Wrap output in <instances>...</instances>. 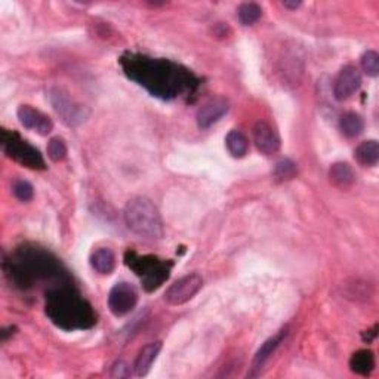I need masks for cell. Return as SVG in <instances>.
<instances>
[{
  "label": "cell",
  "instance_id": "cell-1",
  "mask_svg": "<svg viewBox=\"0 0 379 379\" xmlns=\"http://www.w3.org/2000/svg\"><path fill=\"white\" fill-rule=\"evenodd\" d=\"M120 65L130 80L163 100H172L192 92L197 83L187 69L168 60L129 52L122 56Z\"/></svg>",
  "mask_w": 379,
  "mask_h": 379
},
{
  "label": "cell",
  "instance_id": "cell-2",
  "mask_svg": "<svg viewBox=\"0 0 379 379\" xmlns=\"http://www.w3.org/2000/svg\"><path fill=\"white\" fill-rule=\"evenodd\" d=\"M8 276L20 288L32 286L34 282H61L62 265L52 253L34 246H23L9 261Z\"/></svg>",
  "mask_w": 379,
  "mask_h": 379
},
{
  "label": "cell",
  "instance_id": "cell-3",
  "mask_svg": "<svg viewBox=\"0 0 379 379\" xmlns=\"http://www.w3.org/2000/svg\"><path fill=\"white\" fill-rule=\"evenodd\" d=\"M46 316L55 326L64 330L89 329L97 316L87 299L67 286H56L46 295Z\"/></svg>",
  "mask_w": 379,
  "mask_h": 379
},
{
  "label": "cell",
  "instance_id": "cell-4",
  "mask_svg": "<svg viewBox=\"0 0 379 379\" xmlns=\"http://www.w3.org/2000/svg\"><path fill=\"white\" fill-rule=\"evenodd\" d=\"M125 222L128 229L146 240H159L163 236V222L156 205L147 197H134L126 203Z\"/></svg>",
  "mask_w": 379,
  "mask_h": 379
},
{
  "label": "cell",
  "instance_id": "cell-5",
  "mask_svg": "<svg viewBox=\"0 0 379 379\" xmlns=\"http://www.w3.org/2000/svg\"><path fill=\"white\" fill-rule=\"evenodd\" d=\"M125 262L141 279L142 286L147 292H153L168 280L172 262L162 261L153 255H138L135 252H126Z\"/></svg>",
  "mask_w": 379,
  "mask_h": 379
},
{
  "label": "cell",
  "instance_id": "cell-6",
  "mask_svg": "<svg viewBox=\"0 0 379 379\" xmlns=\"http://www.w3.org/2000/svg\"><path fill=\"white\" fill-rule=\"evenodd\" d=\"M2 147L8 157L14 159L15 162L21 163L28 169L43 170L46 168L41 151L33 147L30 142H27L20 135L15 134V132H2Z\"/></svg>",
  "mask_w": 379,
  "mask_h": 379
},
{
  "label": "cell",
  "instance_id": "cell-7",
  "mask_svg": "<svg viewBox=\"0 0 379 379\" xmlns=\"http://www.w3.org/2000/svg\"><path fill=\"white\" fill-rule=\"evenodd\" d=\"M49 98L55 111L58 113V116L62 119L64 123H67L69 126H78L82 122L87 120V108L80 106V104L74 102L69 95L62 92L61 89H52Z\"/></svg>",
  "mask_w": 379,
  "mask_h": 379
},
{
  "label": "cell",
  "instance_id": "cell-8",
  "mask_svg": "<svg viewBox=\"0 0 379 379\" xmlns=\"http://www.w3.org/2000/svg\"><path fill=\"white\" fill-rule=\"evenodd\" d=\"M203 286V279L198 274H187L170 284L165 293V299L170 306H183L193 299Z\"/></svg>",
  "mask_w": 379,
  "mask_h": 379
},
{
  "label": "cell",
  "instance_id": "cell-9",
  "mask_svg": "<svg viewBox=\"0 0 379 379\" xmlns=\"http://www.w3.org/2000/svg\"><path fill=\"white\" fill-rule=\"evenodd\" d=\"M138 302V290L132 283L120 282L111 288L108 293V308L116 317L126 316L135 308Z\"/></svg>",
  "mask_w": 379,
  "mask_h": 379
},
{
  "label": "cell",
  "instance_id": "cell-10",
  "mask_svg": "<svg viewBox=\"0 0 379 379\" xmlns=\"http://www.w3.org/2000/svg\"><path fill=\"white\" fill-rule=\"evenodd\" d=\"M362 87V74L356 65H345L334 83V95L338 101H347Z\"/></svg>",
  "mask_w": 379,
  "mask_h": 379
},
{
  "label": "cell",
  "instance_id": "cell-11",
  "mask_svg": "<svg viewBox=\"0 0 379 379\" xmlns=\"http://www.w3.org/2000/svg\"><path fill=\"white\" fill-rule=\"evenodd\" d=\"M227 111H229V101L225 98L216 97L205 102L203 106L198 108L196 116L198 128L200 129L211 128L225 115Z\"/></svg>",
  "mask_w": 379,
  "mask_h": 379
},
{
  "label": "cell",
  "instance_id": "cell-12",
  "mask_svg": "<svg viewBox=\"0 0 379 379\" xmlns=\"http://www.w3.org/2000/svg\"><path fill=\"white\" fill-rule=\"evenodd\" d=\"M16 115L18 120H20L24 128L39 132L41 135H47L54 128L52 120L39 110L33 108L32 106H20Z\"/></svg>",
  "mask_w": 379,
  "mask_h": 379
},
{
  "label": "cell",
  "instance_id": "cell-13",
  "mask_svg": "<svg viewBox=\"0 0 379 379\" xmlns=\"http://www.w3.org/2000/svg\"><path fill=\"white\" fill-rule=\"evenodd\" d=\"M253 142L262 154L271 156L280 148V138L268 123L258 122L253 126Z\"/></svg>",
  "mask_w": 379,
  "mask_h": 379
},
{
  "label": "cell",
  "instance_id": "cell-14",
  "mask_svg": "<svg viewBox=\"0 0 379 379\" xmlns=\"http://www.w3.org/2000/svg\"><path fill=\"white\" fill-rule=\"evenodd\" d=\"M284 336H286V330H280L277 335L271 336L270 339L265 341V343L261 345V348L257 352V354H255L253 362H252V371L255 372V375H257L264 367V365L268 362V358L279 348V345L282 344V341L284 339Z\"/></svg>",
  "mask_w": 379,
  "mask_h": 379
},
{
  "label": "cell",
  "instance_id": "cell-15",
  "mask_svg": "<svg viewBox=\"0 0 379 379\" xmlns=\"http://www.w3.org/2000/svg\"><path fill=\"white\" fill-rule=\"evenodd\" d=\"M160 349H162V343H150L141 348L134 365V371L137 376H146L150 372V369L156 362Z\"/></svg>",
  "mask_w": 379,
  "mask_h": 379
},
{
  "label": "cell",
  "instance_id": "cell-16",
  "mask_svg": "<svg viewBox=\"0 0 379 379\" xmlns=\"http://www.w3.org/2000/svg\"><path fill=\"white\" fill-rule=\"evenodd\" d=\"M91 265L100 274H111L116 267L115 252L108 248L97 249L91 255Z\"/></svg>",
  "mask_w": 379,
  "mask_h": 379
},
{
  "label": "cell",
  "instance_id": "cell-17",
  "mask_svg": "<svg viewBox=\"0 0 379 379\" xmlns=\"http://www.w3.org/2000/svg\"><path fill=\"white\" fill-rule=\"evenodd\" d=\"M349 367L357 375H371L375 367V356L371 349H360L349 358Z\"/></svg>",
  "mask_w": 379,
  "mask_h": 379
},
{
  "label": "cell",
  "instance_id": "cell-18",
  "mask_svg": "<svg viewBox=\"0 0 379 379\" xmlns=\"http://www.w3.org/2000/svg\"><path fill=\"white\" fill-rule=\"evenodd\" d=\"M354 157L362 166H375L379 160V144L375 139L363 141L356 148Z\"/></svg>",
  "mask_w": 379,
  "mask_h": 379
},
{
  "label": "cell",
  "instance_id": "cell-19",
  "mask_svg": "<svg viewBox=\"0 0 379 379\" xmlns=\"http://www.w3.org/2000/svg\"><path fill=\"white\" fill-rule=\"evenodd\" d=\"M329 178H330V181L334 183L335 185L345 188V187H349L354 183L356 175H354L353 168L349 166L348 163L338 162L335 165H332V168L329 170Z\"/></svg>",
  "mask_w": 379,
  "mask_h": 379
},
{
  "label": "cell",
  "instance_id": "cell-20",
  "mask_svg": "<svg viewBox=\"0 0 379 379\" xmlns=\"http://www.w3.org/2000/svg\"><path fill=\"white\" fill-rule=\"evenodd\" d=\"M225 146L233 157L242 159L248 153L249 142L240 130H230L225 137Z\"/></svg>",
  "mask_w": 379,
  "mask_h": 379
},
{
  "label": "cell",
  "instance_id": "cell-21",
  "mask_svg": "<svg viewBox=\"0 0 379 379\" xmlns=\"http://www.w3.org/2000/svg\"><path fill=\"white\" fill-rule=\"evenodd\" d=\"M339 128L348 138H356L365 130V120L357 113H345L339 120Z\"/></svg>",
  "mask_w": 379,
  "mask_h": 379
},
{
  "label": "cell",
  "instance_id": "cell-22",
  "mask_svg": "<svg viewBox=\"0 0 379 379\" xmlns=\"http://www.w3.org/2000/svg\"><path fill=\"white\" fill-rule=\"evenodd\" d=\"M262 15V9L257 3H242L237 9V16H239V21L243 25H252L257 23Z\"/></svg>",
  "mask_w": 379,
  "mask_h": 379
},
{
  "label": "cell",
  "instance_id": "cell-23",
  "mask_svg": "<svg viewBox=\"0 0 379 379\" xmlns=\"http://www.w3.org/2000/svg\"><path fill=\"white\" fill-rule=\"evenodd\" d=\"M67 156V146L62 138L56 137L52 138L47 144V157H49L52 162H61Z\"/></svg>",
  "mask_w": 379,
  "mask_h": 379
},
{
  "label": "cell",
  "instance_id": "cell-24",
  "mask_svg": "<svg viewBox=\"0 0 379 379\" xmlns=\"http://www.w3.org/2000/svg\"><path fill=\"white\" fill-rule=\"evenodd\" d=\"M297 172H298L297 165L293 163L292 160H289V159L280 160V162L276 165V168H274V176H276L277 179H280V181L292 179L293 176L297 175Z\"/></svg>",
  "mask_w": 379,
  "mask_h": 379
},
{
  "label": "cell",
  "instance_id": "cell-25",
  "mask_svg": "<svg viewBox=\"0 0 379 379\" xmlns=\"http://www.w3.org/2000/svg\"><path fill=\"white\" fill-rule=\"evenodd\" d=\"M362 69L371 78H376L379 74V55L375 51H366L363 54Z\"/></svg>",
  "mask_w": 379,
  "mask_h": 379
},
{
  "label": "cell",
  "instance_id": "cell-26",
  "mask_svg": "<svg viewBox=\"0 0 379 379\" xmlns=\"http://www.w3.org/2000/svg\"><path fill=\"white\" fill-rule=\"evenodd\" d=\"M12 192H14V194H15V197L18 198V200L28 202V200H32V198H33L34 188L28 181H24V179H18V181L14 183Z\"/></svg>",
  "mask_w": 379,
  "mask_h": 379
},
{
  "label": "cell",
  "instance_id": "cell-27",
  "mask_svg": "<svg viewBox=\"0 0 379 379\" xmlns=\"http://www.w3.org/2000/svg\"><path fill=\"white\" fill-rule=\"evenodd\" d=\"M110 375L113 378H128V376H130V367L128 363L123 362V360H119V362L113 365Z\"/></svg>",
  "mask_w": 379,
  "mask_h": 379
},
{
  "label": "cell",
  "instance_id": "cell-28",
  "mask_svg": "<svg viewBox=\"0 0 379 379\" xmlns=\"http://www.w3.org/2000/svg\"><path fill=\"white\" fill-rule=\"evenodd\" d=\"M283 6L289 9H297L301 6V2H283Z\"/></svg>",
  "mask_w": 379,
  "mask_h": 379
}]
</instances>
